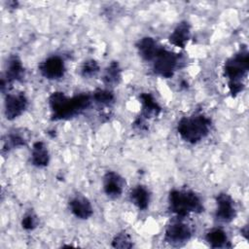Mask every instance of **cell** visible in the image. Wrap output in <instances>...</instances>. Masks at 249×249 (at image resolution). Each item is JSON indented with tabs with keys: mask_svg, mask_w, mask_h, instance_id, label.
<instances>
[{
	"mask_svg": "<svg viewBox=\"0 0 249 249\" xmlns=\"http://www.w3.org/2000/svg\"><path fill=\"white\" fill-rule=\"evenodd\" d=\"M92 101H94L99 106H110L114 103L115 96L110 89H96L92 95Z\"/></svg>",
	"mask_w": 249,
	"mask_h": 249,
	"instance_id": "cell-21",
	"label": "cell"
},
{
	"mask_svg": "<svg viewBox=\"0 0 249 249\" xmlns=\"http://www.w3.org/2000/svg\"><path fill=\"white\" fill-rule=\"evenodd\" d=\"M136 48H137L139 55L143 59L150 61V60L154 59L160 47H158L157 43L155 42V40L153 38L143 37L137 42Z\"/></svg>",
	"mask_w": 249,
	"mask_h": 249,
	"instance_id": "cell-16",
	"label": "cell"
},
{
	"mask_svg": "<svg viewBox=\"0 0 249 249\" xmlns=\"http://www.w3.org/2000/svg\"><path fill=\"white\" fill-rule=\"evenodd\" d=\"M39 71L43 77L49 80H57L65 73V64L58 55H52L39 64Z\"/></svg>",
	"mask_w": 249,
	"mask_h": 249,
	"instance_id": "cell-9",
	"label": "cell"
},
{
	"mask_svg": "<svg viewBox=\"0 0 249 249\" xmlns=\"http://www.w3.org/2000/svg\"><path fill=\"white\" fill-rule=\"evenodd\" d=\"M92 101L91 95L81 93L69 97L62 91H54L49 96V106L53 121L72 119L87 110Z\"/></svg>",
	"mask_w": 249,
	"mask_h": 249,
	"instance_id": "cell-1",
	"label": "cell"
},
{
	"mask_svg": "<svg viewBox=\"0 0 249 249\" xmlns=\"http://www.w3.org/2000/svg\"><path fill=\"white\" fill-rule=\"evenodd\" d=\"M216 218L223 223L231 222L236 216V210L232 197L227 193H220L216 196Z\"/></svg>",
	"mask_w": 249,
	"mask_h": 249,
	"instance_id": "cell-10",
	"label": "cell"
},
{
	"mask_svg": "<svg viewBox=\"0 0 249 249\" xmlns=\"http://www.w3.org/2000/svg\"><path fill=\"white\" fill-rule=\"evenodd\" d=\"M28 99L23 92L8 93L5 97V117L9 121H13L19 117L27 108Z\"/></svg>",
	"mask_w": 249,
	"mask_h": 249,
	"instance_id": "cell-7",
	"label": "cell"
},
{
	"mask_svg": "<svg viewBox=\"0 0 249 249\" xmlns=\"http://www.w3.org/2000/svg\"><path fill=\"white\" fill-rule=\"evenodd\" d=\"M139 98L141 102V113L139 115L140 117L148 121L160 115V113L161 112V108L152 94L143 92L140 94Z\"/></svg>",
	"mask_w": 249,
	"mask_h": 249,
	"instance_id": "cell-13",
	"label": "cell"
},
{
	"mask_svg": "<svg viewBox=\"0 0 249 249\" xmlns=\"http://www.w3.org/2000/svg\"><path fill=\"white\" fill-rule=\"evenodd\" d=\"M99 70H100V67L94 59H88L83 62L80 72L82 77L89 79V78L95 77L98 74Z\"/></svg>",
	"mask_w": 249,
	"mask_h": 249,
	"instance_id": "cell-22",
	"label": "cell"
},
{
	"mask_svg": "<svg viewBox=\"0 0 249 249\" xmlns=\"http://www.w3.org/2000/svg\"><path fill=\"white\" fill-rule=\"evenodd\" d=\"M112 246L114 248L124 249V248H131L133 246V243L130 235L127 232L121 231L114 236L112 240Z\"/></svg>",
	"mask_w": 249,
	"mask_h": 249,
	"instance_id": "cell-23",
	"label": "cell"
},
{
	"mask_svg": "<svg viewBox=\"0 0 249 249\" xmlns=\"http://www.w3.org/2000/svg\"><path fill=\"white\" fill-rule=\"evenodd\" d=\"M102 81L107 87L113 88L118 86L122 81V69L118 61H112L104 70Z\"/></svg>",
	"mask_w": 249,
	"mask_h": 249,
	"instance_id": "cell-19",
	"label": "cell"
},
{
	"mask_svg": "<svg viewBox=\"0 0 249 249\" xmlns=\"http://www.w3.org/2000/svg\"><path fill=\"white\" fill-rule=\"evenodd\" d=\"M26 141H27L26 137L22 130L16 129L14 131H10L3 138L2 151L9 152L12 149L24 146L26 144Z\"/></svg>",
	"mask_w": 249,
	"mask_h": 249,
	"instance_id": "cell-18",
	"label": "cell"
},
{
	"mask_svg": "<svg viewBox=\"0 0 249 249\" xmlns=\"http://www.w3.org/2000/svg\"><path fill=\"white\" fill-rule=\"evenodd\" d=\"M37 225H38V218L32 211H29L24 214L21 220V227L24 230L32 231L37 227Z\"/></svg>",
	"mask_w": 249,
	"mask_h": 249,
	"instance_id": "cell-24",
	"label": "cell"
},
{
	"mask_svg": "<svg viewBox=\"0 0 249 249\" xmlns=\"http://www.w3.org/2000/svg\"><path fill=\"white\" fill-rule=\"evenodd\" d=\"M50 155L44 142L36 141L32 145L31 163L36 167H45L49 164Z\"/></svg>",
	"mask_w": 249,
	"mask_h": 249,
	"instance_id": "cell-15",
	"label": "cell"
},
{
	"mask_svg": "<svg viewBox=\"0 0 249 249\" xmlns=\"http://www.w3.org/2000/svg\"><path fill=\"white\" fill-rule=\"evenodd\" d=\"M69 208L72 214L81 220H87L93 214V208L89 199L81 195H75L69 201Z\"/></svg>",
	"mask_w": 249,
	"mask_h": 249,
	"instance_id": "cell-12",
	"label": "cell"
},
{
	"mask_svg": "<svg viewBox=\"0 0 249 249\" xmlns=\"http://www.w3.org/2000/svg\"><path fill=\"white\" fill-rule=\"evenodd\" d=\"M168 204L170 211L180 218L203 211L199 196L189 190H172L168 196Z\"/></svg>",
	"mask_w": 249,
	"mask_h": 249,
	"instance_id": "cell-4",
	"label": "cell"
},
{
	"mask_svg": "<svg viewBox=\"0 0 249 249\" xmlns=\"http://www.w3.org/2000/svg\"><path fill=\"white\" fill-rule=\"evenodd\" d=\"M191 38V25L188 21L184 20L177 24L172 33L168 37V41L173 46L178 48H185Z\"/></svg>",
	"mask_w": 249,
	"mask_h": 249,
	"instance_id": "cell-14",
	"label": "cell"
},
{
	"mask_svg": "<svg viewBox=\"0 0 249 249\" xmlns=\"http://www.w3.org/2000/svg\"><path fill=\"white\" fill-rule=\"evenodd\" d=\"M249 70V52L242 47L236 53L226 60L224 64V75L228 79V86L232 97L241 92L245 87L244 80Z\"/></svg>",
	"mask_w": 249,
	"mask_h": 249,
	"instance_id": "cell-2",
	"label": "cell"
},
{
	"mask_svg": "<svg viewBox=\"0 0 249 249\" xmlns=\"http://www.w3.org/2000/svg\"><path fill=\"white\" fill-rule=\"evenodd\" d=\"M183 218L177 217L172 220L165 229L164 241L172 246H181L188 242L192 237V230Z\"/></svg>",
	"mask_w": 249,
	"mask_h": 249,
	"instance_id": "cell-6",
	"label": "cell"
},
{
	"mask_svg": "<svg viewBox=\"0 0 249 249\" xmlns=\"http://www.w3.org/2000/svg\"><path fill=\"white\" fill-rule=\"evenodd\" d=\"M24 78V67L20 58L18 55H11L6 63V72L5 76L1 79V90L4 91L8 85L13 84L14 82L21 81Z\"/></svg>",
	"mask_w": 249,
	"mask_h": 249,
	"instance_id": "cell-8",
	"label": "cell"
},
{
	"mask_svg": "<svg viewBox=\"0 0 249 249\" xmlns=\"http://www.w3.org/2000/svg\"><path fill=\"white\" fill-rule=\"evenodd\" d=\"M211 127V120L202 113H196L190 117H183L177 124L180 137L191 144H196L205 138Z\"/></svg>",
	"mask_w": 249,
	"mask_h": 249,
	"instance_id": "cell-3",
	"label": "cell"
},
{
	"mask_svg": "<svg viewBox=\"0 0 249 249\" xmlns=\"http://www.w3.org/2000/svg\"><path fill=\"white\" fill-rule=\"evenodd\" d=\"M205 240L212 248L231 247L227 233L222 229H212L205 235Z\"/></svg>",
	"mask_w": 249,
	"mask_h": 249,
	"instance_id": "cell-20",
	"label": "cell"
},
{
	"mask_svg": "<svg viewBox=\"0 0 249 249\" xmlns=\"http://www.w3.org/2000/svg\"><path fill=\"white\" fill-rule=\"evenodd\" d=\"M153 61L154 72L163 78H171L179 65V54L159 48Z\"/></svg>",
	"mask_w": 249,
	"mask_h": 249,
	"instance_id": "cell-5",
	"label": "cell"
},
{
	"mask_svg": "<svg viewBox=\"0 0 249 249\" xmlns=\"http://www.w3.org/2000/svg\"><path fill=\"white\" fill-rule=\"evenodd\" d=\"M241 232L245 236V238H248V227L247 226H245L244 229L241 230Z\"/></svg>",
	"mask_w": 249,
	"mask_h": 249,
	"instance_id": "cell-25",
	"label": "cell"
},
{
	"mask_svg": "<svg viewBox=\"0 0 249 249\" xmlns=\"http://www.w3.org/2000/svg\"><path fill=\"white\" fill-rule=\"evenodd\" d=\"M124 187V178L115 171H108L103 177V190L110 198H118L122 196Z\"/></svg>",
	"mask_w": 249,
	"mask_h": 249,
	"instance_id": "cell-11",
	"label": "cell"
},
{
	"mask_svg": "<svg viewBox=\"0 0 249 249\" xmlns=\"http://www.w3.org/2000/svg\"><path fill=\"white\" fill-rule=\"evenodd\" d=\"M129 197L131 202L140 210H146L150 203V192L149 190L141 185L134 187L130 194Z\"/></svg>",
	"mask_w": 249,
	"mask_h": 249,
	"instance_id": "cell-17",
	"label": "cell"
}]
</instances>
